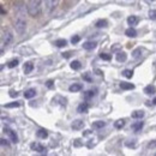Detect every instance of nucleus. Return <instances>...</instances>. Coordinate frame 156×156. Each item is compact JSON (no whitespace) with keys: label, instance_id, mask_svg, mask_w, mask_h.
<instances>
[{"label":"nucleus","instance_id":"obj_16","mask_svg":"<svg viewBox=\"0 0 156 156\" xmlns=\"http://www.w3.org/2000/svg\"><path fill=\"white\" fill-rule=\"evenodd\" d=\"M35 95H36V90H35V89H28V90L24 92V97H25V98H33Z\"/></svg>","mask_w":156,"mask_h":156},{"label":"nucleus","instance_id":"obj_30","mask_svg":"<svg viewBox=\"0 0 156 156\" xmlns=\"http://www.w3.org/2000/svg\"><path fill=\"white\" fill-rule=\"evenodd\" d=\"M100 58H101L102 60L108 61V60L112 59V55H111V54H107V53H100Z\"/></svg>","mask_w":156,"mask_h":156},{"label":"nucleus","instance_id":"obj_33","mask_svg":"<svg viewBox=\"0 0 156 156\" xmlns=\"http://www.w3.org/2000/svg\"><path fill=\"white\" fill-rule=\"evenodd\" d=\"M148 16H149V18H150V19L156 20V10H150V11H149V13H148Z\"/></svg>","mask_w":156,"mask_h":156},{"label":"nucleus","instance_id":"obj_3","mask_svg":"<svg viewBox=\"0 0 156 156\" xmlns=\"http://www.w3.org/2000/svg\"><path fill=\"white\" fill-rule=\"evenodd\" d=\"M12 41H13V35H12V33L8 31V30L4 31V33H2V36H1V43H2V46H8Z\"/></svg>","mask_w":156,"mask_h":156},{"label":"nucleus","instance_id":"obj_9","mask_svg":"<svg viewBox=\"0 0 156 156\" xmlns=\"http://www.w3.org/2000/svg\"><path fill=\"white\" fill-rule=\"evenodd\" d=\"M138 22H139V18H138L137 16H130V17L127 18V23H129V25H131V27L137 25Z\"/></svg>","mask_w":156,"mask_h":156},{"label":"nucleus","instance_id":"obj_37","mask_svg":"<svg viewBox=\"0 0 156 156\" xmlns=\"http://www.w3.org/2000/svg\"><path fill=\"white\" fill-rule=\"evenodd\" d=\"M125 145L129 147V148H136V142L132 141V142H125Z\"/></svg>","mask_w":156,"mask_h":156},{"label":"nucleus","instance_id":"obj_28","mask_svg":"<svg viewBox=\"0 0 156 156\" xmlns=\"http://www.w3.org/2000/svg\"><path fill=\"white\" fill-rule=\"evenodd\" d=\"M18 59H12L11 61H8L7 63V67H10V69H13V67H16L17 65H18Z\"/></svg>","mask_w":156,"mask_h":156},{"label":"nucleus","instance_id":"obj_44","mask_svg":"<svg viewBox=\"0 0 156 156\" xmlns=\"http://www.w3.org/2000/svg\"><path fill=\"white\" fill-rule=\"evenodd\" d=\"M17 95H18V94L14 92V91H11V92H10V96H12V97H14V96H17Z\"/></svg>","mask_w":156,"mask_h":156},{"label":"nucleus","instance_id":"obj_42","mask_svg":"<svg viewBox=\"0 0 156 156\" xmlns=\"http://www.w3.org/2000/svg\"><path fill=\"white\" fill-rule=\"evenodd\" d=\"M79 141H80V139H76V141H75V145H76V147H79V145L82 144Z\"/></svg>","mask_w":156,"mask_h":156},{"label":"nucleus","instance_id":"obj_6","mask_svg":"<svg viewBox=\"0 0 156 156\" xmlns=\"http://www.w3.org/2000/svg\"><path fill=\"white\" fill-rule=\"evenodd\" d=\"M4 132H6V133L8 135L10 139H11L13 143H17V142H18V137H17V135H16V132H14L13 130H11V129H8V127H5V129H4Z\"/></svg>","mask_w":156,"mask_h":156},{"label":"nucleus","instance_id":"obj_14","mask_svg":"<svg viewBox=\"0 0 156 156\" xmlns=\"http://www.w3.org/2000/svg\"><path fill=\"white\" fill-rule=\"evenodd\" d=\"M120 88L124 89V90H131V89H135V85L132 83H127V82H121L120 83Z\"/></svg>","mask_w":156,"mask_h":156},{"label":"nucleus","instance_id":"obj_25","mask_svg":"<svg viewBox=\"0 0 156 156\" xmlns=\"http://www.w3.org/2000/svg\"><path fill=\"white\" fill-rule=\"evenodd\" d=\"M141 55H142V49L141 48H136L132 52V58L133 59H138V58H141Z\"/></svg>","mask_w":156,"mask_h":156},{"label":"nucleus","instance_id":"obj_32","mask_svg":"<svg viewBox=\"0 0 156 156\" xmlns=\"http://www.w3.org/2000/svg\"><path fill=\"white\" fill-rule=\"evenodd\" d=\"M82 78H83L84 80L89 82V83H90V82H92V78L90 77V73H89V72H85V73H83V75H82Z\"/></svg>","mask_w":156,"mask_h":156},{"label":"nucleus","instance_id":"obj_21","mask_svg":"<svg viewBox=\"0 0 156 156\" xmlns=\"http://www.w3.org/2000/svg\"><path fill=\"white\" fill-rule=\"evenodd\" d=\"M54 45H55L57 47L61 48V47H65V46L67 45V41H66V40H64V39H59V40H57V41L54 42Z\"/></svg>","mask_w":156,"mask_h":156},{"label":"nucleus","instance_id":"obj_19","mask_svg":"<svg viewBox=\"0 0 156 156\" xmlns=\"http://www.w3.org/2000/svg\"><path fill=\"white\" fill-rule=\"evenodd\" d=\"M143 121H137V123H135V124H132L131 125V129L133 130V131H141V129L143 127Z\"/></svg>","mask_w":156,"mask_h":156},{"label":"nucleus","instance_id":"obj_20","mask_svg":"<svg viewBox=\"0 0 156 156\" xmlns=\"http://www.w3.org/2000/svg\"><path fill=\"white\" fill-rule=\"evenodd\" d=\"M88 108H89L88 105L83 102V103H80L77 107V112L78 113H86V112H88Z\"/></svg>","mask_w":156,"mask_h":156},{"label":"nucleus","instance_id":"obj_39","mask_svg":"<svg viewBox=\"0 0 156 156\" xmlns=\"http://www.w3.org/2000/svg\"><path fill=\"white\" fill-rule=\"evenodd\" d=\"M71 54H72L71 52H65V53H63L61 55H63V58H65V59H69V58L71 57Z\"/></svg>","mask_w":156,"mask_h":156},{"label":"nucleus","instance_id":"obj_10","mask_svg":"<svg viewBox=\"0 0 156 156\" xmlns=\"http://www.w3.org/2000/svg\"><path fill=\"white\" fill-rule=\"evenodd\" d=\"M96 47V42H92V41H88V42H84L83 43V48L86 49V51H91Z\"/></svg>","mask_w":156,"mask_h":156},{"label":"nucleus","instance_id":"obj_4","mask_svg":"<svg viewBox=\"0 0 156 156\" xmlns=\"http://www.w3.org/2000/svg\"><path fill=\"white\" fill-rule=\"evenodd\" d=\"M45 1H46V6H47L48 12H53L59 5V0H45Z\"/></svg>","mask_w":156,"mask_h":156},{"label":"nucleus","instance_id":"obj_22","mask_svg":"<svg viewBox=\"0 0 156 156\" xmlns=\"http://www.w3.org/2000/svg\"><path fill=\"white\" fill-rule=\"evenodd\" d=\"M92 129H96V130H98V129H102V127H105L106 126V123L105 121H95V123H92Z\"/></svg>","mask_w":156,"mask_h":156},{"label":"nucleus","instance_id":"obj_36","mask_svg":"<svg viewBox=\"0 0 156 156\" xmlns=\"http://www.w3.org/2000/svg\"><path fill=\"white\" fill-rule=\"evenodd\" d=\"M79 40H80V37H79L78 35H75V36L71 39V42H72V45H76V43L79 42Z\"/></svg>","mask_w":156,"mask_h":156},{"label":"nucleus","instance_id":"obj_18","mask_svg":"<svg viewBox=\"0 0 156 156\" xmlns=\"http://www.w3.org/2000/svg\"><path fill=\"white\" fill-rule=\"evenodd\" d=\"M131 117H132L133 119H142V118L144 117V112H143V111H135V112L131 114Z\"/></svg>","mask_w":156,"mask_h":156},{"label":"nucleus","instance_id":"obj_1","mask_svg":"<svg viewBox=\"0 0 156 156\" xmlns=\"http://www.w3.org/2000/svg\"><path fill=\"white\" fill-rule=\"evenodd\" d=\"M28 14L31 17H37L42 12V0H29L27 4Z\"/></svg>","mask_w":156,"mask_h":156},{"label":"nucleus","instance_id":"obj_17","mask_svg":"<svg viewBox=\"0 0 156 156\" xmlns=\"http://www.w3.org/2000/svg\"><path fill=\"white\" fill-rule=\"evenodd\" d=\"M108 25V22L106 19H98L96 23H95V27L96 28H106Z\"/></svg>","mask_w":156,"mask_h":156},{"label":"nucleus","instance_id":"obj_34","mask_svg":"<svg viewBox=\"0 0 156 156\" xmlns=\"http://www.w3.org/2000/svg\"><path fill=\"white\" fill-rule=\"evenodd\" d=\"M148 149L156 150V141H150V143H148Z\"/></svg>","mask_w":156,"mask_h":156},{"label":"nucleus","instance_id":"obj_35","mask_svg":"<svg viewBox=\"0 0 156 156\" xmlns=\"http://www.w3.org/2000/svg\"><path fill=\"white\" fill-rule=\"evenodd\" d=\"M55 98H58V100H59V101H60V102H59V103H60V105H61V106H66V102H67V100H66V98H65V97H61V96H57V97H55Z\"/></svg>","mask_w":156,"mask_h":156},{"label":"nucleus","instance_id":"obj_38","mask_svg":"<svg viewBox=\"0 0 156 156\" xmlns=\"http://www.w3.org/2000/svg\"><path fill=\"white\" fill-rule=\"evenodd\" d=\"M46 85H47V88L53 89V88H54V82H53V80H48V82L46 83Z\"/></svg>","mask_w":156,"mask_h":156},{"label":"nucleus","instance_id":"obj_40","mask_svg":"<svg viewBox=\"0 0 156 156\" xmlns=\"http://www.w3.org/2000/svg\"><path fill=\"white\" fill-rule=\"evenodd\" d=\"M0 143H1V145H2V147H8V142H7L6 139H4V138H1V139H0Z\"/></svg>","mask_w":156,"mask_h":156},{"label":"nucleus","instance_id":"obj_7","mask_svg":"<svg viewBox=\"0 0 156 156\" xmlns=\"http://www.w3.org/2000/svg\"><path fill=\"white\" fill-rule=\"evenodd\" d=\"M71 127H72V130H75V131H79V130H82V129L84 127V121L80 120V119L73 120L72 124H71Z\"/></svg>","mask_w":156,"mask_h":156},{"label":"nucleus","instance_id":"obj_8","mask_svg":"<svg viewBox=\"0 0 156 156\" xmlns=\"http://www.w3.org/2000/svg\"><path fill=\"white\" fill-rule=\"evenodd\" d=\"M33 70H34V65H33V63L28 61V63H25V64H24V66H23V71H24V73H25V75H29Z\"/></svg>","mask_w":156,"mask_h":156},{"label":"nucleus","instance_id":"obj_26","mask_svg":"<svg viewBox=\"0 0 156 156\" xmlns=\"http://www.w3.org/2000/svg\"><path fill=\"white\" fill-rule=\"evenodd\" d=\"M70 66H71L72 70H79V69L82 67V65H80V63H79L78 60H73V61L70 64Z\"/></svg>","mask_w":156,"mask_h":156},{"label":"nucleus","instance_id":"obj_24","mask_svg":"<svg viewBox=\"0 0 156 156\" xmlns=\"http://www.w3.org/2000/svg\"><path fill=\"white\" fill-rule=\"evenodd\" d=\"M124 126H125V120H124V119H119V120H117V121L114 123V127H115V129H119V130H120V129H123Z\"/></svg>","mask_w":156,"mask_h":156},{"label":"nucleus","instance_id":"obj_2","mask_svg":"<svg viewBox=\"0 0 156 156\" xmlns=\"http://www.w3.org/2000/svg\"><path fill=\"white\" fill-rule=\"evenodd\" d=\"M16 19H14V30L18 35H23L27 30V20L24 18V14L22 13H17L16 14Z\"/></svg>","mask_w":156,"mask_h":156},{"label":"nucleus","instance_id":"obj_15","mask_svg":"<svg viewBox=\"0 0 156 156\" xmlns=\"http://www.w3.org/2000/svg\"><path fill=\"white\" fill-rule=\"evenodd\" d=\"M144 92H145L147 95H154L156 92V88L154 85H147V86L144 88Z\"/></svg>","mask_w":156,"mask_h":156},{"label":"nucleus","instance_id":"obj_5","mask_svg":"<svg viewBox=\"0 0 156 156\" xmlns=\"http://www.w3.org/2000/svg\"><path fill=\"white\" fill-rule=\"evenodd\" d=\"M30 148L34 150V151H37V153H41V154H46V148L42 145V144H40V143H31L30 144Z\"/></svg>","mask_w":156,"mask_h":156},{"label":"nucleus","instance_id":"obj_23","mask_svg":"<svg viewBox=\"0 0 156 156\" xmlns=\"http://www.w3.org/2000/svg\"><path fill=\"white\" fill-rule=\"evenodd\" d=\"M36 136H37L39 138L45 139V138H47V137H48V132H47L46 130H39V131L36 132Z\"/></svg>","mask_w":156,"mask_h":156},{"label":"nucleus","instance_id":"obj_12","mask_svg":"<svg viewBox=\"0 0 156 156\" xmlns=\"http://www.w3.org/2000/svg\"><path fill=\"white\" fill-rule=\"evenodd\" d=\"M125 35H126V36H129V37H136V36H137V31H136V29H135V28L130 27L129 29H126Z\"/></svg>","mask_w":156,"mask_h":156},{"label":"nucleus","instance_id":"obj_47","mask_svg":"<svg viewBox=\"0 0 156 156\" xmlns=\"http://www.w3.org/2000/svg\"><path fill=\"white\" fill-rule=\"evenodd\" d=\"M154 66H155V67H156V61H155V63H154Z\"/></svg>","mask_w":156,"mask_h":156},{"label":"nucleus","instance_id":"obj_31","mask_svg":"<svg viewBox=\"0 0 156 156\" xmlns=\"http://www.w3.org/2000/svg\"><path fill=\"white\" fill-rule=\"evenodd\" d=\"M19 106H20L19 102H11V103L5 105L4 107H6V108H17V107H19Z\"/></svg>","mask_w":156,"mask_h":156},{"label":"nucleus","instance_id":"obj_41","mask_svg":"<svg viewBox=\"0 0 156 156\" xmlns=\"http://www.w3.org/2000/svg\"><path fill=\"white\" fill-rule=\"evenodd\" d=\"M91 133H92L91 130H85V132H83V136H89V135H91Z\"/></svg>","mask_w":156,"mask_h":156},{"label":"nucleus","instance_id":"obj_13","mask_svg":"<svg viewBox=\"0 0 156 156\" xmlns=\"http://www.w3.org/2000/svg\"><path fill=\"white\" fill-rule=\"evenodd\" d=\"M82 84H78V83H73L72 85H70V88H69V90L71 91V92H77V91H80L82 90Z\"/></svg>","mask_w":156,"mask_h":156},{"label":"nucleus","instance_id":"obj_27","mask_svg":"<svg viewBox=\"0 0 156 156\" xmlns=\"http://www.w3.org/2000/svg\"><path fill=\"white\" fill-rule=\"evenodd\" d=\"M94 96H95V92H94L92 90H88V91L84 92V98H85V100H90V98H92Z\"/></svg>","mask_w":156,"mask_h":156},{"label":"nucleus","instance_id":"obj_29","mask_svg":"<svg viewBox=\"0 0 156 156\" xmlns=\"http://www.w3.org/2000/svg\"><path fill=\"white\" fill-rule=\"evenodd\" d=\"M123 76H124V77H126V78H132L133 77V71H132V70H127V69H126V70H124V71H123Z\"/></svg>","mask_w":156,"mask_h":156},{"label":"nucleus","instance_id":"obj_45","mask_svg":"<svg viewBox=\"0 0 156 156\" xmlns=\"http://www.w3.org/2000/svg\"><path fill=\"white\" fill-rule=\"evenodd\" d=\"M153 102H154V105H155V106H156V97H155V98H154V100H153Z\"/></svg>","mask_w":156,"mask_h":156},{"label":"nucleus","instance_id":"obj_11","mask_svg":"<svg viewBox=\"0 0 156 156\" xmlns=\"http://www.w3.org/2000/svg\"><path fill=\"white\" fill-rule=\"evenodd\" d=\"M126 59H127V54L125 52H118L117 53V60L119 63H124V61H126Z\"/></svg>","mask_w":156,"mask_h":156},{"label":"nucleus","instance_id":"obj_43","mask_svg":"<svg viewBox=\"0 0 156 156\" xmlns=\"http://www.w3.org/2000/svg\"><path fill=\"white\" fill-rule=\"evenodd\" d=\"M117 49H119V45H115L112 47V51H117Z\"/></svg>","mask_w":156,"mask_h":156},{"label":"nucleus","instance_id":"obj_46","mask_svg":"<svg viewBox=\"0 0 156 156\" xmlns=\"http://www.w3.org/2000/svg\"><path fill=\"white\" fill-rule=\"evenodd\" d=\"M147 1H150L151 2V1H156V0H147Z\"/></svg>","mask_w":156,"mask_h":156}]
</instances>
